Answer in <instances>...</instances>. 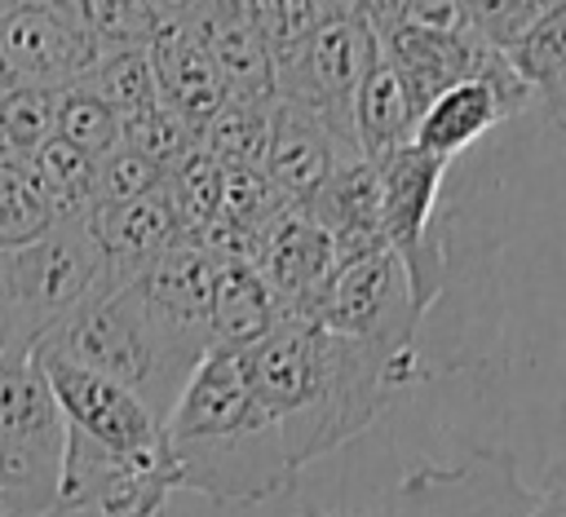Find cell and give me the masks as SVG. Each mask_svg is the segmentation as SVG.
<instances>
[{"label": "cell", "mask_w": 566, "mask_h": 517, "mask_svg": "<svg viewBox=\"0 0 566 517\" xmlns=\"http://www.w3.org/2000/svg\"><path fill=\"white\" fill-rule=\"evenodd\" d=\"M243 371L279 424L296 473L354 442L424 380V367H402L314 318H283L265 340L243 349Z\"/></svg>", "instance_id": "obj_1"}, {"label": "cell", "mask_w": 566, "mask_h": 517, "mask_svg": "<svg viewBox=\"0 0 566 517\" xmlns=\"http://www.w3.org/2000/svg\"><path fill=\"white\" fill-rule=\"evenodd\" d=\"M164 455L177 490H195L217 508L265 504L296 482L279 424L248 384L243 354L217 345L164 415Z\"/></svg>", "instance_id": "obj_2"}, {"label": "cell", "mask_w": 566, "mask_h": 517, "mask_svg": "<svg viewBox=\"0 0 566 517\" xmlns=\"http://www.w3.org/2000/svg\"><path fill=\"white\" fill-rule=\"evenodd\" d=\"M35 349L124 384L159 420L172 411L199 358L208 354L203 345L181 340L159 318H150V309L137 300L128 283L106 278H97V287Z\"/></svg>", "instance_id": "obj_3"}, {"label": "cell", "mask_w": 566, "mask_h": 517, "mask_svg": "<svg viewBox=\"0 0 566 517\" xmlns=\"http://www.w3.org/2000/svg\"><path fill=\"white\" fill-rule=\"evenodd\" d=\"M102 278V252L84 217L57 221L44 239L0 252V327L9 349L31 354Z\"/></svg>", "instance_id": "obj_4"}, {"label": "cell", "mask_w": 566, "mask_h": 517, "mask_svg": "<svg viewBox=\"0 0 566 517\" xmlns=\"http://www.w3.org/2000/svg\"><path fill=\"white\" fill-rule=\"evenodd\" d=\"M66 420L31 354L0 358V490L13 517H53Z\"/></svg>", "instance_id": "obj_5"}, {"label": "cell", "mask_w": 566, "mask_h": 517, "mask_svg": "<svg viewBox=\"0 0 566 517\" xmlns=\"http://www.w3.org/2000/svg\"><path fill=\"white\" fill-rule=\"evenodd\" d=\"M424 318L429 314L411 296L407 265L389 247L340 265L318 314H314L318 327L349 336V340H358V345H367V349H376L402 367H420L416 345H420Z\"/></svg>", "instance_id": "obj_6"}, {"label": "cell", "mask_w": 566, "mask_h": 517, "mask_svg": "<svg viewBox=\"0 0 566 517\" xmlns=\"http://www.w3.org/2000/svg\"><path fill=\"white\" fill-rule=\"evenodd\" d=\"M376 57L380 49L363 4H323L305 53L287 75H279V97L305 106L332 137L354 146V97Z\"/></svg>", "instance_id": "obj_7"}, {"label": "cell", "mask_w": 566, "mask_h": 517, "mask_svg": "<svg viewBox=\"0 0 566 517\" xmlns=\"http://www.w3.org/2000/svg\"><path fill=\"white\" fill-rule=\"evenodd\" d=\"M371 168H376V181H380L385 243L407 265L411 296L429 314L438 305V296H442V283H447V247H442V234L433 230L447 159H433V155H424V150H416L407 141L402 150L385 155Z\"/></svg>", "instance_id": "obj_8"}, {"label": "cell", "mask_w": 566, "mask_h": 517, "mask_svg": "<svg viewBox=\"0 0 566 517\" xmlns=\"http://www.w3.org/2000/svg\"><path fill=\"white\" fill-rule=\"evenodd\" d=\"M177 490L168 455H119L66 429L62 482L53 517L97 513V517H164Z\"/></svg>", "instance_id": "obj_9"}, {"label": "cell", "mask_w": 566, "mask_h": 517, "mask_svg": "<svg viewBox=\"0 0 566 517\" xmlns=\"http://www.w3.org/2000/svg\"><path fill=\"white\" fill-rule=\"evenodd\" d=\"M535 486L517 477L509 451H473L460 464H420L385 499L380 517H526Z\"/></svg>", "instance_id": "obj_10"}, {"label": "cell", "mask_w": 566, "mask_h": 517, "mask_svg": "<svg viewBox=\"0 0 566 517\" xmlns=\"http://www.w3.org/2000/svg\"><path fill=\"white\" fill-rule=\"evenodd\" d=\"M31 358L40 362L71 433H80L106 451H119V455H159L164 451V420L142 398H133L124 384H115L88 367H75L66 358L40 354V349H31Z\"/></svg>", "instance_id": "obj_11"}, {"label": "cell", "mask_w": 566, "mask_h": 517, "mask_svg": "<svg viewBox=\"0 0 566 517\" xmlns=\"http://www.w3.org/2000/svg\"><path fill=\"white\" fill-rule=\"evenodd\" d=\"M526 106H531V88L522 84L513 62L504 53H486L469 80L451 84L442 97H433L424 106V115L416 119L411 146L451 163L473 141H482L500 119H509Z\"/></svg>", "instance_id": "obj_12"}, {"label": "cell", "mask_w": 566, "mask_h": 517, "mask_svg": "<svg viewBox=\"0 0 566 517\" xmlns=\"http://www.w3.org/2000/svg\"><path fill=\"white\" fill-rule=\"evenodd\" d=\"M0 57L18 84L71 88L97 62L80 4H0Z\"/></svg>", "instance_id": "obj_13"}, {"label": "cell", "mask_w": 566, "mask_h": 517, "mask_svg": "<svg viewBox=\"0 0 566 517\" xmlns=\"http://www.w3.org/2000/svg\"><path fill=\"white\" fill-rule=\"evenodd\" d=\"M261 278L270 283L283 318H314L340 261H336V243L323 230V221L301 208L287 203L265 230H261V256H256Z\"/></svg>", "instance_id": "obj_14"}, {"label": "cell", "mask_w": 566, "mask_h": 517, "mask_svg": "<svg viewBox=\"0 0 566 517\" xmlns=\"http://www.w3.org/2000/svg\"><path fill=\"white\" fill-rule=\"evenodd\" d=\"M150 66L159 84V102L177 110L190 128H203L226 106L221 71L208 53V44L195 31L190 4H155L150 9Z\"/></svg>", "instance_id": "obj_15"}, {"label": "cell", "mask_w": 566, "mask_h": 517, "mask_svg": "<svg viewBox=\"0 0 566 517\" xmlns=\"http://www.w3.org/2000/svg\"><path fill=\"white\" fill-rule=\"evenodd\" d=\"M358 155L354 146H345L340 137H332L305 106L274 97L270 106V146H265V163L261 172L274 181V190L287 203H310L327 177L336 172L340 159Z\"/></svg>", "instance_id": "obj_16"}, {"label": "cell", "mask_w": 566, "mask_h": 517, "mask_svg": "<svg viewBox=\"0 0 566 517\" xmlns=\"http://www.w3.org/2000/svg\"><path fill=\"white\" fill-rule=\"evenodd\" d=\"M84 225L102 252L106 283H133L159 252L181 243V225L159 186L128 203H93L84 212Z\"/></svg>", "instance_id": "obj_17"}, {"label": "cell", "mask_w": 566, "mask_h": 517, "mask_svg": "<svg viewBox=\"0 0 566 517\" xmlns=\"http://www.w3.org/2000/svg\"><path fill=\"white\" fill-rule=\"evenodd\" d=\"M212 283H217V265L190 239H181L168 252H159L128 287L150 309V318H159L168 331H177L181 340H195V345L212 349V336H208Z\"/></svg>", "instance_id": "obj_18"}, {"label": "cell", "mask_w": 566, "mask_h": 517, "mask_svg": "<svg viewBox=\"0 0 566 517\" xmlns=\"http://www.w3.org/2000/svg\"><path fill=\"white\" fill-rule=\"evenodd\" d=\"M190 18L221 71L226 102L274 106V97H279L274 66H270L265 44L248 18V4H190Z\"/></svg>", "instance_id": "obj_19"}, {"label": "cell", "mask_w": 566, "mask_h": 517, "mask_svg": "<svg viewBox=\"0 0 566 517\" xmlns=\"http://www.w3.org/2000/svg\"><path fill=\"white\" fill-rule=\"evenodd\" d=\"M323 230L336 243V261L349 265L358 256H371L385 243V225H380V181L376 168L363 155H349L336 163V172L327 177V186L305 203Z\"/></svg>", "instance_id": "obj_20"}, {"label": "cell", "mask_w": 566, "mask_h": 517, "mask_svg": "<svg viewBox=\"0 0 566 517\" xmlns=\"http://www.w3.org/2000/svg\"><path fill=\"white\" fill-rule=\"evenodd\" d=\"M283 323V309L261 278L256 265H217L212 305H208V336L217 349H252Z\"/></svg>", "instance_id": "obj_21"}, {"label": "cell", "mask_w": 566, "mask_h": 517, "mask_svg": "<svg viewBox=\"0 0 566 517\" xmlns=\"http://www.w3.org/2000/svg\"><path fill=\"white\" fill-rule=\"evenodd\" d=\"M509 62L531 88V102H539L548 133L566 146V0L544 4L539 22L522 35Z\"/></svg>", "instance_id": "obj_22"}, {"label": "cell", "mask_w": 566, "mask_h": 517, "mask_svg": "<svg viewBox=\"0 0 566 517\" xmlns=\"http://www.w3.org/2000/svg\"><path fill=\"white\" fill-rule=\"evenodd\" d=\"M416 133V110L398 84V75L376 57L367 80L358 84L354 97V146L367 163H380L385 155L402 150Z\"/></svg>", "instance_id": "obj_23"}, {"label": "cell", "mask_w": 566, "mask_h": 517, "mask_svg": "<svg viewBox=\"0 0 566 517\" xmlns=\"http://www.w3.org/2000/svg\"><path fill=\"white\" fill-rule=\"evenodd\" d=\"M57 208L40 186L31 159L0 155V252L27 247L57 225Z\"/></svg>", "instance_id": "obj_24"}, {"label": "cell", "mask_w": 566, "mask_h": 517, "mask_svg": "<svg viewBox=\"0 0 566 517\" xmlns=\"http://www.w3.org/2000/svg\"><path fill=\"white\" fill-rule=\"evenodd\" d=\"M221 181H226V168L203 146H190L181 159L164 168L159 190L181 225V239H195L203 225L221 217Z\"/></svg>", "instance_id": "obj_25"}, {"label": "cell", "mask_w": 566, "mask_h": 517, "mask_svg": "<svg viewBox=\"0 0 566 517\" xmlns=\"http://www.w3.org/2000/svg\"><path fill=\"white\" fill-rule=\"evenodd\" d=\"M80 88H88L102 106H111L119 119L146 110L159 102V84H155V66H150V53L146 49H124V53H106L97 57Z\"/></svg>", "instance_id": "obj_26"}, {"label": "cell", "mask_w": 566, "mask_h": 517, "mask_svg": "<svg viewBox=\"0 0 566 517\" xmlns=\"http://www.w3.org/2000/svg\"><path fill=\"white\" fill-rule=\"evenodd\" d=\"M199 146L221 168H261L265 163V146H270V106L226 102L199 128Z\"/></svg>", "instance_id": "obj_27"}, {"label": "cell", "mask_w": 566, "mask_h": 517, "mask_svg": "<svg viewBox=\"0 0 566 517\" xmlns=\"http://www.w3.org/2000/svg\"><path fill=\"white\" fill-rule=\"evenodd\" d=\"M31 168L40 177V186L49 190V199H53V208H57L62 221L84 217L93 208V199H97V159L93 155L66 146L62 137H49L31 155Z\"/></svg>", "instance_id": "obj_28"}, {"label": "cell", "mask_w": 566, "mask_h": 517, "mask_svg": "<svg viewBox=\"0 0 566 517\" xmlns=\"http://www.w3.org/2000/svg\"><path fill=\"white\" fill-rule=\"evenodd\" d=\"M248 18L265 44V57H270L274 84H279V75H287L296 66V57L305 53V44L323 18V4L318 0H252Z\"/></svg>", "instance_id": "obj_29"}, {"label": "cell", "mask_w": 566, "mask_h": 517, "mask_svg": "<svg viewBox=\"0 0 566 517\" xmlns=\"http://www.w3.org/2000/svg\"><path fill=\"white\" fill-rule=\"evenodd\" d=\"M57 93L62 88H40V84H13L0 93V146H4V155L31 159L53 137Z\"/></svg>", "instance_id": "obj_30"}, {"label": "cell", "mask_w": 566, "mask_h": 517, "mask_svg": "<svg viewBox=\"0 0 566 517\" xmlns=\"http://www.w3.org/2000/svg\"><path fill=\"white\" fill-rule=\"evenodd\" d=\"M53 137H62L66 146L102 159L119 146V115L111 106H102L88 88L71 84L57 93V110H53Z\"/></svg>", "instance_id": "obj_31"}, {"label": "cell", "mask_w": 566, "mask_h": 517, "mask_svg": "<svg viewBox=\"0 0 566 517\" xmlns=\"http://www.w3.org/2000/svg\"><path fill=\"white\" fill-rule=\"evenodd\" d=\"M119 146L137 150L142 159H150L155 168H168L172 159H181L190 146H199V128H190L177 110H168L164 102L119 119Z\"/></svg>", "instance_id": "obj_32"}, {"label": "cell", "mask_w": 566, "mask_h": 517, "mask_svg": "<svg viewBox=\"0 0 566 517\" xmlns=\"http://www.w3.org/2000/svg\"><path fill=\"white\" fill-rule=\"evenodd\" d=\"M150 9L155 4H137V0H88L80 4L93 57L106 53H124V49H146L150 44Z\"/></svg>", "instance_id": "obj_33"}, {"label": "cell", "mask_w": 566, "mask_h": 517, "mask_svg": "<svg viewBox=\"0 0 566 517\" xmlns=\"http://www.w3.org/2000/svg\"><path fill=\"white\" fill-rule=\"evenodd\" d=\"M287 208V199L274 190V181L261 168H226L221 181V217L261 234L279 212Z\"/></svg>", "instance_id": "obj_34"}, {"label": "cell", "mask_w": 566, "mask_h": 517, "mask_svg": "<svg viewBox=\"0 0 566 517\" xmlns=\"http://www.w3.org/2000/svg\"><path fill=\"white\" fill-rule=\"evenodd\" d=\"M464 13H469L473 35L491 53H504L509 57L522 44V35L539 22L544 4L539 0H473V4H464Z\"/></svg>", "instance_id": "obj_35"}, {"label": "cell", "mask_w": 566, "mask_h": 517, "mask_svg": "<svg viewBox=\"0 0 566 517\" xmlns=\"http://www.w3.org/2000/svg\"><path fill=\"white\" fill-rule=\"evenodd\" d=\"M164 177V168H155L150 159H142L128 146H115L111 155L97 159V199L93 203H128L142 199L146 190H155Z\"/></svg>", "instance_id": "obj_36"}, {"label": "cell", "mask_w": 566, "mask_h": 517, "mask_svg": "<svg viewBox=\"0 0 566 517\" xmlns=\"http://www.w3.org/2000/svg\"><path fill=\"white\" fill-rule=\"evenodd\" d=\"M526 517H566V455L535 486V508Z\"/></svg>", "instance_id": "obj_37"}, {"label": "cell", "mask_w": 566, "mask_h": 517, "mask_svg": "<svg viewBox=\"0 0 566 517\" xmlns=\"http://www.w3.org/2000/svg\"><path fill=\"white\" fill-rule=\"evenodd\" d=\"M13 84H18V80H13V71H9V66H4V57H0V93H4V88H13Z\"/></svg>", "instance_id": "obj_38"}, {"label": "cell", "mask_w": 566, "mask_h": 517, "mask_svg": "<svg viewBox=\"0 0 566 517\" xmlns=\"http://www.w3.org/2000/svg\"><path fill=\"white\" fill-rule=\"evenodd\" d=\"M0 517H13V508H9V499H4V490H0Z\"/></svg>", "instance_id": "obj_39"}, {"label": "cell", "mask_w": 566, "mask_h": 517, "mask_svg": "<svg viewBox=\"0 0 566 517\" xmlns=\"http://www.w3.org/2000/svg\"><path fill=\"white\" fill-rule=\"evenodd\" d=\"M9 354V340H4V327H0V358Z\"/></svg>", "instance_id": "obj_40"}]
</instances>
